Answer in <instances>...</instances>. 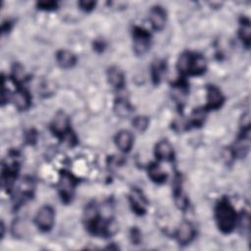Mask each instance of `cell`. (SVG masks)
<instances>
[{
	"label": "cell",
	"instance_id": "obj_17",
	"mask_svg": "<svg viewBox=\"0 0 251 251\" xmlns=\"http://www.w3.org/2000/svg\"><path fill=\"white\" fill-rule=\"evenodd\" d=\"M115 111L120 117H126L131 112V107L126 99H119L115 104Z\"/></svg>",
	"mask_w": 251,
	"mask_h": 251
},
{
	"label": "cell",
	"instance_id": "obj_7",
	"mask_svg": "<svg viewBox=\"0 0 251 251\" xmlns=\"http://www.w3.org/2000/svg\"><path fill=\"white\" fill-rule=\"evenodd\" d=\"M129 202L131 204L132 210L138 214V215H142L145 213L146 211V205H147V201L144 197V195L142 194V192L139 189H133L129 195Z\"/></svg>",
	"mask_w": 251,
	"mask_h": 251
},
{
	"label": "cell",
	"instance_id": "obj_12",
	"mask_svg": "<svg viewBox=\"0 0 251 251\" xmlns=\"http://www.w3.org/2000/svg\"><path fill=\"white\" fill-rule=\"evenodd\" d=\"M116 144L123 152H128L133 144L132 134L128 130H121L116 136Z\"/></svg>",
	"mask_w": 251,
	"mask_h": 251
},
{
	"label": "cell",
	"instance_id": "obj_14",
	"mask_svg": "<svg viewBox=\"0 0 251 251\" xmlns=\"http://www.w3.org/2000/svg\"><path fill=\"white\" fill-rule=\"evenodd\" d=\"M56 59L59 66L64 69L72 68L76 62L75 56L68 50H60L56 55Z\"/></svg>",
	"mask_w": 251,
	"mask_h": 251
},
{
	"label": "cell",
	"instance_id": "obj_5",
	"mask_svg": "<svg viewBox=\"0 0 251 251\" xmlns=\"http://www.w3.org/2000/svg\"><path fill=\"white\" fill-rule=\"evenodd\" d=\"M194 234L195 230L192 225L188 222H182L176 230V236L179 244L185 245L192 241V239L194 238Z\"/></svg>",
	"mask_w": 251,
	"mask_h": 251
},
{
	"label": "cell",
	"instance_id": "obj_4",
	"mask_svg": "<svg viewBox=\"0 0 251 251\" xmlns=\"http://www.w3.org/2000/svg\"><path fill=\"white\" fill-rule=\"evenodd\" d=\"M75 186V179L69 173H63L59 180V191L62 199L65 202L72 200Z\"/></svg>",
	"mask_w": 251,
	"mask_h": 251
},
{
	"label": "cell",
	"instance_id": "obj_13",
	"mask_svg": "<svg viewBox=\"0 0 251 251\" xmlns=\"http://www.w3.org/2000/svg\"><path fill=\"white\" fill-rule=\"evenodd\" d=\"M14 105L19 110H26L30 105V96L25 89H18L12 96Z\"/></svg>",
	"mask_w": 251,
	"mask_h": 251
},
{
	"label": "cell",
	"instance_id": "obj_3",
	"mask_svg": "<svg viewBox=\"0 0 251 251\" xmlns=\"http://www.w3.org/2000/svg\"><path fill=\"white\" fill-rule=\"evenodd\" d=\"M150 34L141 27H135L133 30V48L136 54L142 55L149 49Z\"/></svg>",
	"mask_w": 251,
	"mask_h": 251
},
{
	"label": "cell",
	"instance_id": "obj_19",
	"mask_svg": "<svg viewBox=\"0 0 251 251\" xmlns=\"http://www.w3.org/2000/svg\"><path fill=\"white\" fill-rule=\"evenodd\" d=\"M148 124H149V120L147 117H144V116L135 117L132 121V126L138 131H144L147 128Z\"/></svg>",
	"mask_w": 251,
	"mask_h": 251
},
{
	"label": "cell",
	"instance_id": "obj_22",
	"mask_svg": "<svg viewBox=\"0 0 251 251\" xmlns=\"http://www.w3.org/2000/svg\"><path fill=\"white\" fill-rule=\"evenodd\" d=\"M79 6L81 7V9H83L85 11H89V10L93 9V7L95 6V3L92 1H81V2H79Z\"/></svg>",
	"mask_w": 251,
	"mask_h": 251
},
{
	"label": "cell",
	"instance_id": "obj_15",
	"mask_svg": "<svg viewBox=\"0 0 251 251\" xmlns=\"http://www.w3.org/2000/svg\"><path fill=\"white\" fill-rule=\"evenodd\" d=\"M108 78L110 83L116 88H122L125 85V76L122 71L118 68L113 67L108 71Z\"/></svg>",
	"mask_w": 251,
	"mask_h": 251
},
{
	"label": "cell",
	"instance_id": "obj_8",
	"mask_svg": "<svg viewBox=\"0 0 251 251\" xmlns=\"http://www.w3.org/2000/svg\"><path fill=\"white\" fill-rule=\"evenodd\" d=\"M52 130L57 135H60L63 137L70 132L69 119L64 113L60 112L56 115V118L52 123Z\"/></svg>",
	"mask_w": 251,
	"mask_h": 251
},
{
	"label": "cell",
	"instance_id": "obj_6",
	"mask_svg": "<svg viewBox=\"0 0 251 251\" xmlns=\"http://www.w3.org/2000/svg\"><path fill=\"white\" fill-rule=\"evenodd\" d=\"M166 12L160 6H155L150 10L149 20L154 29L161 30L166 25Z\"/></svg>",
	"mask_w": 251,
	"mask_h": 251
},
{
	"label": "cell",
	"instance_id": "obj_1",
	"mask_svg": "<svg viewBox=\"0 0 251 251\" xmlns=\"http://www.w3.org/2000/svg\"><path fill=\"white\" fill-rule=\"evenodd\" d=\"M215 212L217 224L221 231L224 233L231 232L236 224V214L230 203L226 199L221 200Z\"/></svg>",
	"mask_w": 251,
	"mask_h": 251
},
{
	"label": "cell",
	"instance_id": "obj_18",
	"mask_svg": "<svg viewBox=\"0 0 251 251\" xmlns=\"http://www.w3.org/2000/svg\"><path fill=\"white\" fill-rule=\"evenodd\" d=\"M239 36L243 43L246 46H249L250 43V25L249 22L241 24V27L239 29Z\"/></svg>",
	"mask_w": 251,
	"mask_h": 251
},
{
	"label": "cell",
	"instance_id": "obj_23",
	"mask_svg": "<svg viewBox=\"0 0 251 251\" xmlns=\"http://www.w3.org/2000/svg\"><path fill=\"white\" fill-rule=\"evenodd\" d=\"M38 6L39 7H41V9H47V10H49V9H53L54 7H56V3H54V2H46V1H44V2H39L38 3Z\"/></svg>",
	"mask_w": 251,
	"mask_h": 251
},
{
	"label": "cell",
	"instance_id": "obj_9",
	"mask_svg": "<svg viewBox=\"0 0 251 251\" xmlns=\"http://www.w3.org/2000/svg\"><path fill=\"white\" fill-rule=\"evenodd\" d=\"M224 102L223 94L221 93L220 89L216 86H209L207 89V109L214 110L218 109L222 106Z\"/></svg>",
	"mask_w": 251,
	"mask_h": 251
},
{
	"label": "cell",
	"instance_id": "obj_20",
	"mask_svg": "<svg viewBox=\"0 0 251 251\" xmlns=\"http://www.w3.org/2000/svg\"><path fill=\"white\" fill-rule=\"evenodd\" d=\"M204 117H205V113L202 110H196L193 112L192 116H191V124L193 126H200L203 122H204Z\"/></svg>",
	"mask_w": 251,
	"mask_h": 251
},
{
	"label": "cell",
	"instance_id": "obj_16",
	"mask_svg": "<svg viewBox=\"0 0 251 251\" xmlns=\"http://www.w3.org/2000/svg\"><path fill=\"white\" fill-rule=\"evenodd\" d=\"M148 175L150 178L158 183L164 182L167 178V175L164 171L161 170V168L158 166V164H151L148 168Z\"/></svg>",
	"mask_w": 251,
	"mask_h": 251
},
{
	"label": "cell",
	"instance_id": "obj_10",
	"mask_svg": "<svg viewBox=\"0 0 251 251\" xmlns=\"http://www.w3.org/2000/svg\"><path fill=\"white\" fill-rule=\"evenodd\" d=\"M155 155L158 160L172 161L174 159V149L167 140L159 141L155 147Z\"/></svg>",
	"mask_w": 251,
	"mask_h": 251
},
{
	"label": "cell",
	"instance_id": "obj_21",
	"mask_svg": "<svg viewBox=\"0 0 251 251\" xmlns=\"http://www.w3.org/2000/svg\"><path fill=\"white\" fill-rule=\"evenodd\" d=\"M164 71V65H163V62H158L156 63L153 68H152V75H153V79L155 81H159L160 77H161V74L163 73Z\"/></svg>",
	"mask_w": 251,
	"mask_h": 251
},
{
	"label": "cell",
	"instance_id": "obj_2",
	"mask_svg": "<svg viewBox=\"0 0 251 251\" xmlns=\"http://www.w3.org/2000/svg\"><path fill=\"white\" fill-rule=\"evenodd\" d=\"M55 220V213L52 207L43 206L36 213L34 222L42 231H48L52 228Z\"/></svg>",
	"mask_w": 251,
	"mask_h": 251
},
{
	"label": "cell",
	"instance_id": "obj_11",
	"mask_svg": "<svg viewBox=\"0 0 251 251\" xmlns=\"http://www.w3.org/2000/svg\"><path fill=\"white\" fill-rule=\"evenodd\" d=\"M205 69H206L205 59L201 55L191 53L189 63H188L187 75H200L205 71Z\"/></svg>",
	"mask_w": 251,
	"mask_h": 251
}]
</instances>
